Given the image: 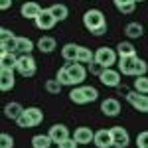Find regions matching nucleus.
<instances>
[{"label": "nucleus", "instance_id": "e433bc0d", "mask_svg": "<svg viewBox=\"0 0 148 148\" xmlns=\"http://www.w3.org/2000/svg\"><path fill=\"white\" fill-rule=\"evenodd\" d=\"M77 146H79V142H77L73 136L65 138L63 142H59V144H57V148H77Z\"/></svg>", "mask_w": 148, "mask_h": 148}, {"label": "nucleus", "instance_id": "9b49d317", "mask_svg": "<svg viewBox=\"0 0 148 148\" xmlns=\"http://www.w3.org/2000/svg\"><path fill=\"white\" fill-rule=\"evenodd\" d=\"M93 144L97 148H113V134H111V128H101L95 132V138H93Z\"/></svg>", "mask_w": 148, "mask_h": 148}, {"label": "nucleus", "instance_id": "7c9ffc66", "mask_svg": "<svg viewBox=\"0 0 148 148\" xmlns=\"http://www.w3.org/2000/svg\"><path fill=\"white\" fill-rule=\"evenodd\" d=\"M134 91L148 95V75H140L134 79Z\"/></svg>", "mask_w": 148, "mask_h": 148}, {"label": "nucleus", "instance_id": "1a4fd4ad", "mask_svg": "<svg viewBox=\"0 0 148 148\" xmlns=\"http://www.w3.org/2000/svg\"><path fill=\"white\" fill-rule=\"evenodd\" d=\"M99 81L105 87H119L121 85V71L113 67H105V71L99 75Z\"/></svg>", "mask_w": 148, "mask_h": 148}, {"label": "nucleus", "instance_id": "a878e982", "mask_svg": "<svg viewBox=\"0 0 148 148\" xmlns=\"http://www.w3.org/2000/svg\"><path fill=\"white\" fill-rule=\"evenodd\" d=\"M34 47H36V44L30 40V38H18V53L22 56V53H32L34 51Z\"/></svg>", "mask_w": 148, "mask_h": 148}, {"label": "nucleus", "instance_id": "7ed1b4c3", "mask_svg": "<svg viewBox=\"0 0 148 148\" xmlns=\"http://www.w3.org/2000/svg\"><path fill=\"white\" fill-rule=\"evenodd\" d=\"M95 61H99L103 67H113L114 63H119V53L116 47H107L103 46L95 51Z\"/></svg>", "mask_w": 148, "mask_h": 148}, {"label": "nucleus", "instance_id": "f03ea898", "mask_svg": "<svg viewBox=\"0 0 148 148\" xmlns=\"http://www.w3.org/2000/svg\"><path fill=\"white\" fill-rule=\"evenodd\" d=\"M103 24H107V20H105V14L99 8H91V10H87L83 14V26L89 32H95L97 28H101Z\"/></svg>", "mask_w": 148, "mask_h": 148}, {"label": "nucleus", "instance_id": "bb28decb", "mask_svg": "<svg viewBox=\"0 0 148 148\" xmlns=\"http://www.w3.org/2000/svg\"><path fill=\"white\" fill-rule=\"evenodd\" d=\"M93 59H95V53H93L91 49H89V47H85V46H79V53H77V61H79V63H83V65H85V63L89 65V63H91Z\"/></svg>", "mask_w": 148, "mask_h": 148}, {"label": "nucleus", "instance_id": "aec40b11", "mask_svg": "<svg viewBox=\"0 0 148 148\" xmlns=\"http://www.w3.org/2000/svg\"><path fill=\"white\" fill-rule=\"evenodd\" d=\"M18 56L16 51H2L0 53V69H16Z\"/></svg>", "mask_w": 148, "mask_h": 148}, {"label": "nucleus", "instance_id": "423d86ee", "mask_svg": "<svg viewBox=\"0 0 148 148\" xmlns=\"http://www.w3.org/2000/svg\"><path fill=\"white\" fill-rule=\"evenodd\" d=\"M126 101L130 103L138 113H148V95L138 91H128L126 93Z\"/></svg>", "mask_w": 148, "mask_h": 148}, {"label": "nucleus", "instance_id": "9d476101", "mask_svg": "<svg viewBox=\"0 0 148 148\" xmlns=\"http://www.w3.org/2000/svg\"><path fill=\"white\" fill-rule=\"evenodd\" d=\"M36 26L40 28V30H44V32H47V30H51L53 26L57 24V20L53 18V14L49 12V8H46V10H42L40 12V16L34 20Z\"/></svg>", "mask_w": 148, "mask_h": 148}, {"label": "nucleus", "instance_id": "39448f33", "mask_svg": "<svg viewBox=\"0 0 148 148\" xmlns=\"http://www.w3.org/2000/svg\"><path fill=\"white\" fill-rule=\"evenodd\" d=\"M63 67H67L69 75H71V79H73V85H81L85 77H87V67L79 63V61H67Z\"/></svg>", "mask_w": 148, "mask_h": 148}, {"label": "nucleus", "instance_id": "f704fd0d", "mask_svg": "<svg viewBox=\"0 0 148 148\" xmlns=\"http://www.w3.org/2000/svg\"><path fill=\"white\" fill-rule=\"evenodd\" d=\"M87 71H89L91 75H97V77H99V75H101L103 71H105V67H103V65L99 63V61H95V59H93L91 63L87 65Z\"/></svg>", "mask_w": 148, "mask_h": 148}, {"label": "nucleus", "instance_id": "ddd939ff", "mask_svg": "<svg viewBox=\"0 0 148 148\" xmlns=\"http://www.w3.org/2000/svg\"><path fill=\"white\" fill-rule=\"evenodd\" d=\"M49 136H51V140L56 142V144H59V142H63L65 138H69V128L65 125H61V123H57V125L49 126V132H47Z\"/></svg>", "mask_w": 148, "mask_h": 148}, {"label": "nucleus", "instance_id": "c756f323", "mask_svg": "<svg viewBox=\"0 0 148 148\" xmlns=\"http://www.w3.org/2000/svg\"><path fill=\"white\" fill-rule=\"evenodd\" d=\"M61 87H63V85L57 79H47L46 83H44V89H46L49 95H59V93H61Z\"/></svg>", "mask_w": 148, "mask_h": 148}, {"label": "nucleus", "instance_id": "6e6552de", "mask_svg": "<svg viewBox=\"0 0 148 148\" xmlns=\"http://www.w3.org/2000/svg\"><path fill=\"white\" fill-rule=\"evenodd\" d=\"M111 134H113V148H126L130 144V136L125 126H113Z\"/></svg>", "mask_w": 148, "mask_h": 148}, {"label": "nucleus", "instance_id": "ea45409f", "mask_svg": "<svg viewBox=\"0 0 148 148\" xmlns=\"http://www.w3.org/2000/svg\"><path fill=\"white\" fill-rule=\"evenodd\" d=\"M10 4H12V0H0V8H2V10H8Z\"/></svg>", "mask_w": 148, "mask_h": 148}, {"label": "nucleus", "instance_id": "2eb2a0df", "mask_svg": "<svg viewBox=\"0 0 148 148\" xmlns=\"http://www.w3.org/2000/svg\"><path fill=\"white\" fill-rule=\"evenodd\" d=\"M101 111L105 116H119L121 114V103L116 99H105L101 103Z\"/></svg>", "mask_w": 148, "mask_h": 148}, {"label": "nucleus", "instance_id": "f8f14e48", "mask_svg": "<svg viewBox=\"0 0 148 148\" xmlns=\"http://www.w3.org/2000/svg\"><path fill=\"white\" fill-rule=\"evenodd\" d=\"M16 69H0V89L2 91H12L16 85V77H14Z\"/></svg>", "mask_w": 148, "mask_h": 148}, {"label": "nucleus", "instance_id": "4c0bfd02", "mask_svg": "<svg viewBox=\"0 0 148 148\" xmlns=\"http://www.w3.org/2000/svg\"><path fill=\"white\" fill-rule=\"evenodd\" d=\"M134 6H136V2H130V4H123V6H119L116 10L121 12V14H132V12H134Z\"/></svg>", "mask_w": 148, "mask_h": 148}, {"label": "nucleus", "instance_id": "412c9836", "mask_svg": "<svg viewBox=\"0 0 148 148\" xmlns=\"http://www.w3.org/2000/svg\"><path fill=\"white\" fill-rule=\"evenodd\" d=\"M77 53H79V46L77 44H65V46L61 47V57L65 59V61H77Z\"/></svg>", "mask_w": 148, "mask_h": 148}, {"label": "nucleus", "instance_id": "0eeeda50", "mask_svg": "<svg viewBox=\"0 0 148 148\" xmlns=\"http://www.w3.org/2000/svg\"><path fill=\"white\" fill-rule=\"evenodd\" d=\"M0 49L2 51H16L18 49V38L12 34L8 28L0 30Z\"/></svg>", "mask_w": 148, "mask_h": 148}, {"label": "nucleus", "instance_id": "cd10ccee", "mask_svg": "<svg viewBox=\"0 0 148 148\" xmlns=\"http://www.w3.org/2000/svg\"><path fill=\"white\" fill-rule=\"evenodd\" d=\"M56 79L59 81V83H61L63 87H71V85H73V79H71V75H69L67 67H59V69H57Z\"/></svg>", "mask_w": 148, "mask_h": 148}, {"label": "nucleus", "instance_id": "5701e85b", "mask_svg": "<svg viewBox=\"0 0 148 148\" xmlns=\"http://www.w3.org/2000/svg\"><path fill=\"white\" fill-rule=\"evenodd\" d=\"M125 34L128 36L130 40H134V38H142L144 28H142V24H138V22H128L125 26Z\"/></svg>", "mask_w": 148, "mask_h": 148}, {"label": "nucleus", "instance_id": "dca6fc26", "mask_svg": "<svg viewBox=\"0 0 148 148\" xmlns=\"http://www.w3.org/2000/svg\"><path fill=\"white\" fill-rule=\"evenodd\" d=\"M40 12H42V8H40L38 2H24L22 8H20V14H22L26 20H36L40 16Z\"/></svg>", "mask_w": 148, "mask_h": 148}, {"label": "nucleus", "instance_id": "20e7f679", "mask_svg": "<svg viewBox=\"0 0 148 148\" xmlns=\"http://www.w3.org/2000/svg\"><path fill=\"white\" fill-rule=\"evenodd\" d=\"M36 59L32 57V53H22L18 56V63H16V71L22 77H32L36 75Z\"/></svg>", "mask_w": 148, "mask_h": 148}, {"label": "nucleus", "instance_id": "79ce46f5", "mask_svg": "<svg viewBox=\"0 0 148 148\" xmlns=\"http://www.w3.org/2000/svg\"><path fill=\"white\" fill-rule=\"evenodd\" d=\"M134 2H144V0H134Z\"/></svg>", "mask_w": 148, "mask_h": 148}, {"label": "nucleus", "instance_id": "4be33fe9", "mask_svg": "<svg viewBox=\"0 0 148 148\" xmlns=\"http://www.w3.org/2000/svg\"><path fill=\"white\" fill-rule=\"evenodd\" d=\"M116 53H119V57H132L136 56V47L130 42H119L116 44Z\"/></svg>", "mask_w": 148, "mask_h": 148}, {"label": "nucleus", "instance_id": "6ab92c4d", "mask_svg": "<svg viewBox=\"0 0 148 148\" xmlns=\"http://www.w3.org/2000/svg\"><path fill=\"white\" fill-rule=\"evenodd\" d=\"M24 111H26V109H24L20 103H16V101L6 103V105H4V116H6V119H10V121H18V119H20V114H22Z\"/></svg>", "mask_w": 148, "mask_h": 148}, {"label": "nucleus", "instance_id": "393cba45", "mask_svg": "<svg viewBox=\"0 0 148 148\" xmlns=\"http://www.w3.org/2000/svg\"><path fill=\"white\" fill-rule=\"evenodd\" d=\"M51 144H53V140H51L49 134H36L32 138V146L34 148H49Z\"/></svg>", "mask_w": 148, "mask_h": 148}, {"label": "nucleus", "instance_id": "c85d7f7f", "mask_svg": "<svg viewBox=\"0 0 148 148\" xmlns=\"http://www.w3.org/2000/svg\"><path fill=\"white\" fill-rule=\"evenodd\" d=\"M26 114L32 119L34 126H38L42 121H44V111H42V109H38V107H28V109H26Z\"/></svg>", "mask_w": 148, "mask_h": 148}, {"label": "nucleus", "instance_id": "2f4dec72", "mask_svg": "<svg viewBox=\"0 0 148 148\" xmlns=\"http://www.w3.org/2000/svg\"><path fill=\"white\" fill-rule=\"evenodd\" d=\"M16 125L20 126V128H34V123H32V119H30V116L26 114V111L20 114V119L16 121Z\"/></svg>", "mask_w": 148, "mask_h": 148}, {"label": "nucleus", "instance_id": "c9c22d12", "mask_svg": "<svg viewBox=\"0 0 148 148\" xmlns=\"http://www.w3.org/2000/svg\"><path fill=\"white\" fill-rule=\"evenodd\" d=\"M136 146H138V148H148V130L138 132V136H136Z\"/></svg>", "mask_w": 148, "mask_h": 148}, {"label": "nucleus", "instance_id": "a19ab883", "mask_svg": "<svg viewBox=\"0 0 148 148\" xmlns=\"http://www.w3.org/2000/svg\"><path fill=\"white\" fill-rule=\"evenodd\" d=\"M114 6L119 8V6H123V4H130V2H134V0H113Z\"/></svg>", "mask_w": 148, "mask_h": 148}, {"label": "nucleus", "instance_id": "4468645a", "mask_svg": "<svg viewBox=\"0 0 148 148\" xmlns=\"http://www.w3.org/2000/svg\"><path fill=\"white\" fill-rule=\"evenodd\" d=\"M136 59H138V56L119 57V71H121L123 75H134V69H136Z\"/></svg>", "mask_w": 148, "mask_h": 148}, {"label": "nucleus", "instance_id": "f3484780", "mask_svg": "<svg viewBox=\"0 0 148 148\" xmlns=\"http://www.w3.org/2000/svg\"><path fill=\"white\" fill-rule=\"evenodd\" d=\"M73 138H75L79 144H91L93 138H95V132H93L89 126H79V128H75Z\"/></svg>", "mask_w": 148, "mask_h": 148}, {"label": "nucleus", "instance_id": "a211bd4d", "mask_svg": "<svg viewBox=\"0 0 148 148\" xmlns=\"http://www.w3.org/2000/svg\"><path fill=\"white\" fill-rule=\"evenodd\" d=\"M36 47H38L42 53H53L56 47H57V42H56V38H51V36H42V38L38 40Z\"/></svg>", "mask_w": 148, "mask_h": 148}, {"label": "nucleus", "instance_id": "58836bf2", "mask_svg": "<svg viewBox=\"0 0 148 148\" xmlns=\"http://www.w3.org/2000/svg\"><path fill=\"white\" fill-rule=\"evenodd\" d=\"M105 32H107V24H103L101 28H97L95 32H91V34H93V36H103V34H105Z\"/></svg>", "mask_w": 148, "mask_h": 148}, {"label": "nucleus", "instance_id": "f257e3e1", "mask_svg": "<svg viewBox=\"0 0 148 148\" xmlns=\"http://www.w3.org/2000/svg\"><path fill=\"white\" fill-rule=\"evenodd\" d=\"M99 99V91L91 87V85H81V87H73L69 91V101L75 105H85V103H93Z\"/></svg>", "mask_w": 148, "mask_h": 148}, {"label": "nucleus", "instance_id": "72a5a7b5", "mask_svg": "<svg viewBox=\"0 0 148 148\" xmlns=\"http://www.w3.org/2000/svg\"><path fill=\"white\" fill-rule=\"evenodd\" d=\"M0 148H14V136L8 132L0 134Z\"/></svg>", "mask_w": 148, "mask_h": 148}, {"label": "nucleus", "instance_id": "473e14b6", "mask_svg": "<svg viewBox=\"0 0 148 148\" xmlns=\"http://www.w3.org/2000/svg\"><path fill=\"white\" fill-rule=\"evenodd\" d=\"M146 71H148V63L142 59V57H138V59H136V69H134V77L146 75Z\"/></svg>", "mask_w": 148, "mask_h": 148}, {"label": "nucleus", "instance_id": "b1692460", "mask_svg": "<svg viewBox=\"0 0 148 148\" xmlns=\"http://www.w3.org/2000/svg\"><path fill=\"white\" fill-rule=\"evenodd\" d=\"M49 12L53 14V18H56L57 22L67 20V16H69V8L65 4H53V6H49Z\"/></svg>", "mask_w": 148, "mask_h": 148}]
</instances>
